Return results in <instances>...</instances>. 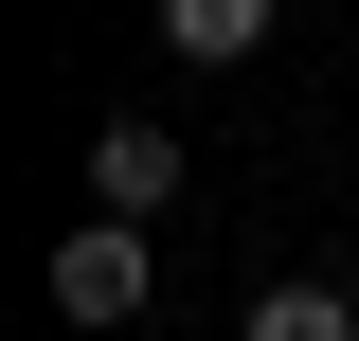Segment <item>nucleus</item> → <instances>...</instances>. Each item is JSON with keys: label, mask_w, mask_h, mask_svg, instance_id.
<instances>
[{"label": "nucleus", "mask_w": 359, "mask_h": 341, "mask_svg": "<svg viewBox=\"0 0 359 341\" xmlns=\"http://www.w3.org/2000/svg\"><path fill=\"white\" fill-rule=\"evenodd\" d=\"M144 288H162V269H144V234H108V215L54 252V323H144Z\"/></svg>", "instance_id": "1"}, {"label": "nucleus", "mask_w": 359, "mask_h": 341, "mask_svg": "<svg viewBox=\"0 0 359 341\" xmlns=\"http://www.w3.org/2000/svg\"><path fill=\"white\" fill-rule=\"evenodd\" d=\"M162 198H180V126H108L90 144V215H108V234H144Z\"/></svg>", "instance_id": "2"}, {"label": "nucleus", "mask_w": 359, "mask_h": 341, "mask_svg": "<svg viewBox=\"0 0 359 341\" xmlns=\"http://www.w3.org/2000/svg\"><path fill=\"white\" fill-rule=\"evenodd\" d=\"M233 341H359V288L287 269V288H252V323H233Z\"/></svg>", "instance_id": "3"}, {"label": "nucleus", "mask_w": 359, "mask_h": 341, "mask_svg": "<svg viewBox=\"0 0 359 341\" xmlns=\"http://www.w3.org/2000/svg\"><path fill=\"white\" fill-rule=\"evenodd\" d=\"M162 36H180V54H198V72H233V54H269V0H180Z\"/></svg>", "instance_id": "4"}]
</instances>
